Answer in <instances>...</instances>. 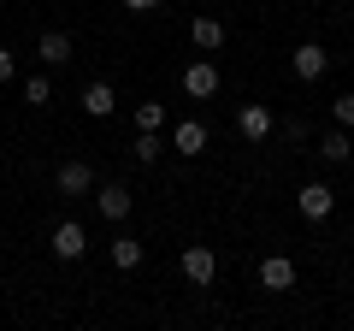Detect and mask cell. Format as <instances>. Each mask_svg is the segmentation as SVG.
Masks as SVG:
<instances>
[{
	"instance_id": "obj_10",
	"label": "cell",
	"mask_w": 354,
	"mask_h": 331,
	"mask_svg": "<svg viewBox=\"0 0 354 331\" xmlns=\"http://www.w3.org/2000/svg\"><path fill=\"white\" fill-rule=\"evenodd\" d=\"M213 272H218V260H213V249H183V278L189 284H213Z\"/></svg>"
},
{
	"instance_id": "obj_13",
	"label": "cell",
	"mask_w": 354,
	"mask_h": 331,
	"mask_svg": "<svg viewBox=\"0 0 354 331\" xmlns=\"http://www.w3.org/2000/svg\"><path fill=\"white\" fill-rule=\"evenodd\" d=\"M36 60H41V65H65V60H71V36H65V30H41Z\"/></svg>"
},
{
	"instance_id": "obj_22",
	"label": "cell",
	"mask_w": 354,
	"mask_h": 331,
	"mask_svg": "<svg viewBox=\"0 0 354 331\" xmlns=\"http://www.w3.org/2000/svg\"><path fill=\"white\" fill-rule=\"evenodd\" d=\"M307 6H325V0H307Z\"/></svg>"
},
{
	"instance_id": "obj_20",
	"label": "cell",
	"mask_w": 354,
	"mask_h": 331,
	"mask_svg": "<svg viewBox=\"0 0 354 331\" xmlns=\"http://www.w3.org/2000/svg\"><path fill=\"white\" fill-rule=\"evenodd\" d=\"M12 77H18V60H12L6 48H0V83H12Z\"/></svg>"
},
{
	"instance_id": "obj_18",
	"label": "cell",
	"mask_w": 354,
	"mask_h": 331,
	"mask_svg": "<svg viewBox=\"0 0 354 331\" xmlns=\"http://www.w3.org/2000/svg\"><path fill=\"white\" fill-rule=\"evenodd\" d=\"M24 101L30 107H48L53 101V83H48V77H30V83H24Z\"/></svg>"
},
{
	"instance_id": "obj_9",
	"label": "cell",
	"mask_w": 354,
	"mask_h": 331,
	"mask_svg": "<svg viewBox=\"0 0 354 331\" xmlns=\"http://www.w3.org/2000/svg\"><path fill=\"white\" fill-rule=\"evenodd\" d=\"M113 107H118V95H113V83H83V113L88 118H113Z\"/></svg>"
},
{
	"instance_id": "obj_19",
	"label": "cell",
	"mask_w": 354,
	"mask_h": 331,
	"mask_svg": "<svg viewBox=\"0 0 354 331\" xmlns=\"http://www.w3.org/2000/svg\"><path fill=\"white\" fill-rule=\"evenodd\" d=\"M330 113H337L342 130H354V95H337V101H330Z\"/></svg>"
},
{
	"instance_id": "obj_2",
	"label": "cell",
	"mask_w": 354,
	"mask_h": 331,
	"mask_svg": "<svg viewBox=\"0 0 354 331\" xmlns=\"http://www.w3.org/2000/svg\"><path fill=\"white\" fill-rule=\"evenodd\" d=\"M48 249H53V260H83V255H88V237H83L77 219H59L53 237H48Z\"/></svg>"
},
{
	"instance_id": "obj_14",
	"label": "cell",
	"mask_w": 354,
	"mask_h": 331,
	"mask_svg": "<svg viewBox=\"0 0 354 331\" xmlns=\"http://www.w3.org/2000/svg\"><path fill=\"white\" fill-rule=\"evenodd\" d=\"M189 42H195L201 53H218V48H225V24H218V18H195V24H189Z\"/></svg>"
},
{
	"instance_id": "obj_1",
	"label": "cell",
	"mask_w": 354,
	"mask_h": 331,
	"mask_svg": "<svg viewBox=\"0 0 354 331\" xmlns=\"http://www.w3.org/2000/svg\"><path fill=\"white\" fill-rule=\"evenodd\" d=\"M218 83H225V77H218V65H213V60L183 65V95H189V101H213V95H218Z\"/></svg>"
},
{
	"instance_id": "obj_11",
	"label": "cell",
	"mask_w": 354,
	"mask_h": 331,
	"mask_svg": "<svg viewBox=\"0 0 354 331\" xmlns=\"http://www.w3.org/2000/svg\"><path fill=\"white\" fill-rule=\"evenodd\" d=\"M171 148L183 154V160L207 154V125H201V118H183V125H177V136H171Z\"/></svg>"
},
{
	"instance_id": "obj_16",
	"label": "cell",
	"mask_w": 354,
	"mask_h": 331,
	"mask_svg": "<svg viewBox=\"0 0 354 331\" xmlns=\"http://www.w3.org/2000/svg\"><path fill=\"white\" fill-rule=\"evenodd\" d=\"M130 154H136L142 166H153V160H160V154H165V142H160V130H142V136H136V148H130Z\"/></svg>"
},
{
	"instance_id": "obj_15",
	"label": "cell",
	"mask_w": 354,
	"mask_h": 331,
	"mask_svg": "<svg viewBox=\"0 0 354 331\" xmlns=\"http://www.w3.org/2000/svg\"><path fill=\"white\" fill-rule=\"evenodd\" d=\"M113 267L118 272H136L142 267V242L136 237H113Z\"/></svg>"
},
{
	"instance_id": "obj_6",
	"label": "cell",
	"mask_w": 354,
	"mask_h": 331,
	"mask_svg": "<svg viewBox=\"0 0 354 331\" xmlns=\"http://www.w3.org/2000/svg\"><path fill=\"white\" fill-rule=\"evenodd\" d=\"M53 184H59V195H88L95 190V166L88 160H65L59 172H53Z\"/></svg>"
},
{
	"instance_id": "obj_23",
	"label": "cell",
	"mask_w": 354,
	"mask_h": 331,
	"mask_svg": "<svg viewBox=\"0 0 354 331\" xmlns=\"http://www.w3.org/2000/svg\"><path fill=\"white\" fill-rule=\"evenodd\" d=\"M348 290H354V278H348Z\"/></svg>"
},
{
	"instance_id": "obj_17",
	"label": "cell",
	"mask_w": 354,
	"mask_h": 331,
	"mask_svg": "<svg viewBox=\"0 0 354 331\" xmlns=\"http://www.w3.org/2000/svg\"><path fill=\"white\" fill-rule=\"evenodd\" d=\"M160 125H165V107L160 101H142L136 107V130H160Z\"/></svg>"
},
{
	"instance_id": "obj_8",
	"label": "cell",
	"mask_w": 354,
	"mask_h": 331,
	"mask_svg": "<svg viewBox=\"0 0 354 331\" xmlns=\"http://www.w3.org/2000/svg\"><path fill=\"white\" fill-rule=\"evenodd\" d=\"M260 284L266 290H295V260L290 255H266L260 260Z\"/></svg>"
},
{
	"instance_id": "obj_4",
	"label": "cell",
	"mask_w": 354,
	"mask_h": 331,
	"mask_svg": "<svg viewBox=\"0 0 354 331\" xmlns=\"http://www.w3.org/2000/svg\"><path fill=\"white\" fill-rule=\"evenodd\" d=\"M290 71H295V77H301V83H319V77H325V71H330V53H325V48H319V42H301V48H295V53H290Z\"/></svg>"
},
{
	"instance_id": "obj_12",
	"label": "cell",
	"mask_w": 354,
	"mask_h": 331,
	"mask_svg": "<svg viewBox=\"0 0 354 331\" xmlns=\"http://www.w3.org/2000/svg\"><path fill=\"white\" fill-rule=\"evenodd\" d=\"M319 160H325V166H348L354 160V142H348V130H325V136H319Z\"/></svg>"
},
{
	"instance_id": "obj_7",
	"label": "cell",
	"mask_w": 354,
	"mask_h": 331,
	"mask_svg": "<svg viewBox=\"0 0 354 331\" xmlns=\"http://www.w3.org/2000/svg\"><path fill=\"white\" fill-rule=\"evenodd\" d=\"M236 130H242V142H266V136H272V107L248 101V107L236 113Z\"/></svg>"
},
{
	"instance_id": "obj_21",
	"label": "cell",
	"mask_w": 354,
	"mask_h": 331,
	"mask_svg": "<svg viewBox=\"0 0 354 331\" xmlns=\"http://www.w3.org/2000/svg\"><path fill=\"white\" fill-rule=\"evenodd\" d=\"M130 12H153V6H160V0H124Z\"/></svg>"
},
{
	"instance_id": "obj_5",
	"label": "cell",
	"mask_w": 354,
	"mask_h": 331,
	"mask_svg": "<svg viewBox=\"0 0 354 331\" xmlns=\"http://www.w3.org/2000/svg\"><path fill=\"white\" fill-rule=\"evenodd\" d=\"M130 202H136V195H130L124 184H95V207H101V219H113V225L130 219Z\"/></svg>"
},
{
	"instance_id": "obj_3",
	"label": "cell",
	"mask_w": 354,
	"mask_h": 331,
	"mask_svg": "<svg viewBox=\"0 0 354 331\" xmlns=\"http://www.w3.org/2000/svg\"><path fill=\"white\" fill-rule=\"evenodd\" d=\"M295 207H301V219H330L337 213V190H330V184H301V195H295Z\"/></svg>"
}]
</instances>
